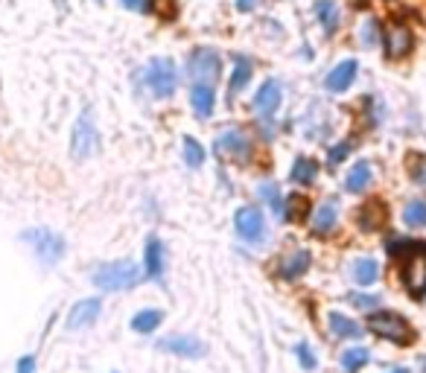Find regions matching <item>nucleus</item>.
<instances>
[{"instance_id":"f257e3e1","label":"nucleus","mask_w":426,"mask_h":373,"mask_svg":"<svg viewBox=\"0 0 426 373\" xmlns=\"http://www.w3.org/2000/svg\"><path fill=\"white\" fill-rule=\"evenodd\" d=\"M391 254H403V286L415 294H426V245L423 242H391Z\"/></svg>"},{"instance_id":"f03ea898","label":"nucleus","mask_w":426,"mask_h":373,"mask_svg":"<svg viewBox=\"0 0 426 373\" xmlns=\"http://www.w3.org/2000/svg\"><path fill=\"white\" fill-rule=\"evenodd\" d=\"M140 277H144V268H140L134 260L103 263L97 271H93V283H97L103 292H126V289L137 286Z\"/></svg>"},{"instance_id":"7ed1b4c3","label":"nucleus","mask_w":426,"mask_h":373,"mask_svg":"<svg viewBox=\"0 0 426 373\" xmlns=\"http://www.w3.org/2000/svg\"><path fill=\"white\" fill-rule=\"evenodd\" d=\"M97 149H100L97 122H93L91 111H82V117L74 126V137H70V152H74L76 161H88L91 155H97Z\"/></svg>"},{"instance_id":"20e7f679","label":"nucleus","mask_w":426,"mask_h":373,"mask_svg":"<svg viewBox=\"0 0 426 373\" xmlns=\"http://www.w3.org/2000/svg\"><path fill=\"white\" fill-rule=\"evenodd\" d=\"M368 327H371L374 335L388 338V341H394V344H409V341L415 338L409 321L400 318L397 312H374V315L368 318Z\"/></svg>"},{"instance_id":"39448f33","label":"nucleus","mask_w":426,"mask_h":373,"mask_svg":"<svg viewBox=\"0 0 426 373\" xmlns=\"http://www.w3.org/2000/svg\"><path fill=\"white\" fill-rule=\"evenodd\" d=\"M184 73L190 79H196V82H205V85H210L213 79L222 73V64H219V56L213 53V50H207V47H199V50H193L190 56H187V64H184Z\"/></svg>"},{"instance_id":"423d86ee","label":"nucleus","mask_w":426,"mask_h":373,"mask_svg":"<svg viewBox=\"0 0 426 373\" xmlns=\"http://www.w3.org/2000/svg\"><path fill=\"white\" fill-rule=\"evenodd\" d=\"M146 85L155 96H173L175 85H178V70L175 64L163 56V59H152L146 67Z\"/></svg>"},{"instance_id":"0eeeda50","label":"nucleus","mask_w":426,"mask_h":373,"mask_svg":"<svg viewBox=\"0 0 426 373\" xmlns=\"http://www.w3.org/2000/svg\"><path fill=\"white\" fill-rule=\"evenodd\" d=\"M23 242L33 245L35 257L41 263H47V265L59 263V257L64 254V239L59 234H53V231H27V234H23Z\"/></svg>"},{"instance_id":"6e6552de","label":"nucleus","mask_w":426,"mask_h":373,"mask_svg":"<svg viewBox=\"0 0 426 373\" xmlns=\"http://www.w3.org/2000/svg\"><path fill=\"white\" fill-rule=\"evenodd\" d=\"M234 225H236V234H240L246 242H263L266 239V222L257 207H240L234 216Z\"/></svg>"},{"instance_id":"1a4fd4ad","label":"nucleus","mask_w":426,"mask_h":373,"mask_svg":"<svg viewBox=\"0 0 426 373\" xmlns=\"http://www.w3.org/2000/svg\"><path fill=\"white\" fill-rule=\"evenodd\" d=\"M412 44H415V35L409 27H403V23H391V27L386 30L383 35V47H386V56L388 59H403L412 53Z\"/></svg>"},{"instance_id":"9d476101","label":"nucleus","mask_w":426,"mask_h":373,"mask_svg":"<svg viewBox=\"0 0 426 373\" xmlns=\"http://www.w3.org/2000/svg\"><path fill=\"white\" fill-rule=\"evenodd\" d=\"M217 149L222 155H228L231 161H246L251 155V140L246 132L240 129H225L219 137H217Z\"/></svg>"},{"instance_id":"9b49d317","label":"nucleus","mask_w":426,"mask_h":373,"mask_svg":"<svg viewBox=\"0 0 426 373\" xmlns=\"http://www.w3.org/2000/svg\"><path fill=\"white\" fill-rule=\"evenodd\" d=\"M100 312H103V304L97 301V297H85V301H79V304L70 306L64 327H67V330H82V327H91L93 321L100 318Z\"/></svg>"},{"instance_id":"f8f14e48","label":"nucleus","mask_w":426,"mask_h":373,"mask_svg":"<svg viewBox=\"0 0 426 373\" xmlns=\"http://www.w3.org/2000/svg\"><path fill=\"white\" fill-rule=\"evenodd\" d=\"M280 99H283L280 82L277 79H266L263 85L257 88V93H254V111L260 117H272L277 111V105H280Z\"/></svg>"},{"instance_id":"ddd939ff","label":"nucleus","mask_w":426,"mask_h":373,"mask_svg":"<svg viewBox=\"0 0 426 373\" xmlns=\"http://www.w3.org/2000/svg\"><path fill=\"white\" fill-rule=\"evenodd\" d=\"M158 350H167L175 356H187V359H202L205 356V344L193 335H170L158 341Z\"/></svg>"},{"instance_id":"4468645a","label":"nucleus","mask_w":426,"mask_h":373,"mask_svg":"<svg viewBox=\"0 0 426 373\" xmlns=\"http://www.w3.org/2000/svg\"><path fill=\"white\" fill-rule=\"evenodd\" d=\"M357 70H359L357 59H345V62H339L333 70L327 73V79H324L327 91H333V93H342V91H347V88L353 85V79H357Z\"/></svg>"},{"instance_id":"2eb2a0df","label":"nucleus","mask_w":426,"mask_h":373,"mask_svg":"<svg viewBox=\"0 0 426 373\" xmlns=\"http://www.w3.org/2000/svg\"><path fill=\"white\" fill-rule=\"evenodd\" d=\"M144 275L149 280H161L163 277V242L158 236L146 239V251H144Z\"/></svg>"},{"instance_id":"dca6fc26","label":"nucleus","mask_w":426,"mask_h":373,"mask_svg":"<svg viewBox=\"0 0 426 373\" xmlns=\"http://www.w3.org/2000/svg\"><path fill=\"white\" fill-rule=\"evenodd\" d=\"M190 105H193V111H196L199 120H207L213 114V105H217V93H213L210 85L196 82L193 91H190Z\"/></svg>"},{"instance_id":"f3484780","label":"nucleus","mask_w":426,"mask_h":373,"mask_svg":"<svg viewBox=\"0 0 426 373\" xmlns=\"http://www.w3.org/2000/svg\"><path fill=\"white\" fill-rule=\"evenodd\" d=\"M336 222H339V205L336 202H324L316 210V216H313V231L318 236H324V234H330L336 228Z\"/></svg>"},{"instance_id":"a211bd4d","label":"nucleus","mask_w":426,"mask_h":373,"mask_svg":"<svg viewBox=\"0 0 426 373\" xmlns=\"http://www.w3.org/2000/svg\"><path fill=\"white\" fill-rule=\"evenodd\" d=\"M316 18L324 27V33H336L339 30V6L336 0H316Z\"/></svg>"},{"instance_id":"6ab92c4d","label":"nucleus","mask_w":426,"mask_h":373,"mask_svg":"<svg viewBox=\"0 0 426 373\" xmlns=\"http://www.w3.org/2000/svg\"><path fill=\"white\" fill-rule=\"evenodd\" d=\"M330 330H333V335H339V338H359L362 335V327L357 324V321H350L347 315H342V312H330Z\"/></svg>"},{"instance_id":"aec40b11","label":"nucleus","mask_w":426,"mask_h":373,"mask_svg":"<svg viewBox=\"0 0 426 373\" xmlns=\"http://www.w3.org/2000/svg\"><path fill=\"white\" fill-rule=\"evenodd\" d=\"M376 277H380V263L371 260V257H362L353 263V280H357L359 286H374Z\"/></svg>"},{"instance_id":"412c9836","label":"nucleus","mask_w":426,"mask_h":373,"mask_svg":"<svg viewBox=\"0 0 426 373\" xmlns=\"http://www.w3.org/2000/svg\"><path fill=\"white\" fill-rule=\"evenodd\" d=\"M163 324V312L161 309H140L134 318H132V330L134 333H155L158 327Z\"/></svg>"},{"instance_id":"4be33fe9","label":"nucleus","mask_w":426,"mask_h":373,"mask_svg":"<svg viewBox=\"0 0 426 373\" xmlns=\"http://www.w3.org/2000/svg\"><path fill=\"white\" fill-rule=\"evenodd\" d=\"M368 184H371V166H368V161L353 163V169L347 172V178H345V187L350 193H362Z\"/></svg>"},{"instance_id":"5701e85b","label":"nucleus","mask_w":426,"mask_h":373,"mask_svg":"<svg viewBox=\"0 0 426 373\" xmlns=\"http://www.w3.org/2000/svg\"><path fill=\"white\" fill-rule=\"evenodd\" d=\"M251 73H254V67H251V62L248 59H236V67L231 70V79H228V91L231 93H240L246 85H248V79H251Z\"/></svg>"},{"instance_id":"b1692460","label":"nucleus","mask_w":426,"mask_h":373,"mask_svg":"<svg viewBox=\"0 0 426 373\" xmlns=\"http://www.w3.org/2000/svg\"><path fill=\"white\" fill-rule=\"evenodd\" d=\"M383 222H386V207L380 202H371L359 210V228H365V231H376Z\"/></svg>"},{"instance_id":"393cba45","label":"nucleus","mask_w":426,"mask_h":373,"mask_svg":"<svg viewBox=\"0 0 426 373\" xmlns=\"http://www.w3.org/2000/svg\"><path fill=\"white\" fill-rule=\"evenodd\" d=\"M306 268H310V254L298 251V254H292V257L287 260V265L280 268V277H283V280H298Z\"/></svg>"},{"instance_id":"a878e982","label":"nucleus","mask_w":426,"mask_h":373,"mask_svg":"<svg viewBox=\"0 0 426 373\" xmlns=\"http://www.w3.org/2000/svg\"><path fill=\"white\" fill-rule=\"evenodd\" d=\"M289 176H292V181H295V184H313V181H316V176H318V163H316V161H310V158H298Z\"/></svg>"},{"instance_id":"bb28decb","label":"nucleus","mask_w":426,"mask_h":373,"mask_svg":"<svg viewBox=\"0 0 426 373\" xmlns=\"http://www.w3.org/2000/svg\"><path fill=\"white\" fill-rule=\"evenodd\" d=\"M368 359H371V353L365 350V347H350V350L342 353V367L347 373H357V370H362L368 365Z\"/></svg>"},{"instance_id":"cd10ccee","label":"nucleus","mask_w":426,"mask_h":373,"mask_svg":"<svg viewBox=\"0 0 426 373\" xmlns=\"http://www.w3.org/2000/svg\"><path fill=\"white\" fill-rule=\"evenodd\" d=\"M260 195H263L266 202L272 205V210H275L277 219H287V198L280 195V190L275 184H263V187H260Z\"/></svg>"},{"instance_id":"c85d7f7f","label":"nucleus","mask_w":426,"mask_h":373,"mask_svg":"<svg viewBox=\"0 0 426 373\" xmlns=\"http://www.w3.org/2000/svg\"><path fill=\"white\" fill-rule=\"evenodd\" d=\"M403 222L409 228H426V202H409L403 210Z\"/></svg>"},{"instance_id":"c756f323","label":"nucleus","mask_w":426,"mask_h":373,"mask_svg":"<svg viewBox=\"0 0 426 373\" xmlns=\"http://www.w3.org/2000/svg\"><path fill=\"white\" fill-rule=\"evenodd\" d=\"M184 163L187 166H202L205 163V149H202V143L199 140H193V137H184Z\"/></svg>"},{"instance_id":"7c9ffc66","label":"nucleus","mask_w":426,"mask_h":373,"mask_svg":"<svg viewBox=\"0 0 426 373\" xmlns=\"http://www.w3.org/2000/svg\"><path fill=\"white\" fill-rule=\"evenodd\" d=\"M409 176L415 184L426 187V155H409Z\"/></svg>"},{"instance_id":"2f4dec72","label":"nucleus","mask_w":426,"mask_h":373,"mask_svg":"<svg viewBox=\"0 0 426 373\" xmlns=\"http://www.w3.org/2000/svg\"><path fill=\"white\" fill-rule=\"evenodd\" d=\"M359 38H362V44H365V47H374L376 41H380V23H376V21H365V23H362Z\"/></svg>"},{"instance_id":"473e14b6","label":"nucleus","mask_w":426,"mask_h":373,"mask_svg":"<svg viewBox=\"0 0 426 373\" xmlns=\"http://www.w3.org/2000/svg\"><path fill=\"white\" fill-rule=\"evenodd\" d=\"M295 353H298V362H301L304 370H316L318 362H316V356H313V350H310V344H298Z\"/></svg>"},{"instance_id":"72a5a7b5","label":"nucleus","mask_w":426,"mask_h":373,"mask_svg":"<svg viewBox=\"0 0 426 373\" xmlns=\"http://www.w3.org/2000/svg\"><path fill=\"white\" fill-rule=\"evenodd\" d=\"M350 155V143L345 140V143H339V146H333V149H330V158H327V163L330 166H339L345 158Z\"/></svg>"},{"instance_id":"f704fd0d","label":"nucleus","mask_w":426,"mask_h":373,"mask_svg":"<svg viewBox=\"0 0 426 373\" xmlns=\"http://www.w3.org/2000/svg\"><path fill=\"white\" fill-rule=\"evenodd\" d=\"M350 301H353V306L368 309V306H374V304H376V297H368V294H350Z\"/></svg>"},{"instance_id":"c9c22d12","label":"nucleus","mask_w":426,"mask_h":373,"mask_svg":"<svg viewBox=\"0 0 426 373\" xmlns=\"http://www.w3.org/2000/svg\"><path fill=\"white\" fill-rule=\"evenodd\" d=\"M15 373H35V359L33 356H23L21 362H18V370Z\"/></svg>"},{"instance_id":"e433bc0d","label":"nucleus","mask_w":426,"mask_h":373,"mask_svg":"<svg viewBox=\"0 0 426 373\" xmlns=\"http://www.w3.org/2000/svg\"><path fill=\"white\" fill-rule=\"evenodd\" d=\"M260 4H263V0H236V9H240V12H254Z\"/></svg>"},{"instance_id":"4c0bfd02","label":"nucleus","mask_w":426,"mask_h":373,"mask_svg":"<svg viewBox=\"0 0 426 373\" xmlns=\"http://www.w3.org/2000/svg\"><path fill=\"white\" fill-rule=\"evenodd\" d=\"M120 4H123L126 9H134V12H140V9H146V0H120Z\"/></svg>"},{"instance_id":"58836bf2","label":"nucleus","mask_w":426,"mask_h":373,"mask_svg":"<svg viewBox=\"0 0 426 373\" xmlns=\"http://www.w3.org/2000/svg\"><path fill=\"white\" fill-rule=\"evenodd\" d=\"M391 373H409V370H406V367H397V370H391Z\"/></svg>"}]
</instances>
